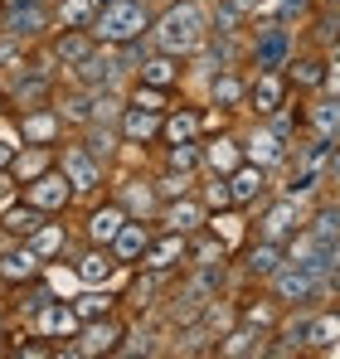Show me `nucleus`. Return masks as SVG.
I'll list each match as a JSON object with an SVG mask.
<instances>
[{"label": "nucleus", "instance_id": "f257e3e1", "mask_svg": "<svg viewBox=\"0 0 340 359\" xmlns=\"http://www.w3.org/2000/svg\"><path fill=\"white\" fill-rule=\"evenodd\" d=\"M146 39H151V49H161V54L190 59V54L209 39V15H204L200 0H175V5H166V10L151 20Z\"/></svg>", "mask_w": 340, "mask_h": 359}, {"label": "nucleus", "instance_id": "f03ea898", "mask_svg": "<svg viewBox=\"0 0 340 359\" xmlns=\"http://www.w3.org/2000/svg\"><path fill=\"white\" fill-rule=\"evenodd\" d=\"M146 29H151V10H146V0H103L98 5V20H93V39L98 44H131V39H146Z\"/></svg>", "mask_w": 340, "mask_h": 359}, {"label": "nucleus", "instance_id": "7ed1b4c3", "mask_svg": "<svg viewBox=\"0 0 340 359\" xmlns=\"http://www.w3.org/2000/svg\"><path fill=\"white\" fill-rule=\"evenodd\" d=\"M0 34L15 39L20 49L44 44L54 34V0H15V5H0Z\"/></svg>", "mask_w": 340, "mask_h": 359}, {"label": "nucleus", "instance_id": "20e7f679", "mask_svg": "<svg viewBox=\"0 0 340 359\" xmlns=\"http://www.w3.org/2000/svg\"><path fill=\"white\" fill-rule=\"evenodd\" d=\"M122 335H126V325L117 320V311H112V316L83 320V330H78L73 340H63V345H58V355H68V359H98V355H117Z\"/></svg>", "mask_w": 340, "mask_h": 359}, {"label": "nucleus", "instance_id": "39448f33", "mask_svg": "<svg viewBox=\"0 0 340 359\" xmlns=\"http://www.w3.org/2000/svg\"><path fill=\"white\" fill-rule=\"evenodd\" d=\"M122 73H126L122 54H117L112 44H98V49L78 63V68H68V83H78V88H88V93H107V88L117 93Z\"/></svg>", "mask_w": 340, "mask_h": 359}, {"label": "nucleus", "instance_id": "423d86ee", "mask_svg": "<svg viewBox=\"0 0 340 359\" xmlns=\"http://www.w3.org/2000/svg\"><path fill=\"white\" fill-rule=\"evenodd\" d=\"M54 165L63 170V180L73 184V194H78V199H93V194L107 184V170H103V165L78 146V141H63V146H58V161H54Z\"/></svg>", "mask_w": 340, "mask_h": 359}, {"label": "nucleus", "instance_id": "0eeeda50", "mask_svg": "<svg viewBox=\"0 0 340 359\" xmlns=\"http://www.w3.org/2000/svg\"><path fill=\"white\" fill-rule=\"evenodd\" d=\"M20 199H25V204H34V209H44V214H54V219H63V214L73 209V199H78V194H73V184L63 180V170L54 165V170H44L39 180L20 184Z\"/></svg>", "mask_w": 340, "mask_h": 359}, {"label": "nucleus", "instance_id": "6e6552de", "mask_svg": "<svg viewBox=\"0 0 340 359\" xmlns=\"http://www.w3.org/2000/svg\"><path fill=\"white\" fill-rule=\"evenodd\" d=\"M306 224V209L301 199H287V194H268L263 199V214H258V238H273V243H287L296 229Z\"/></svg>", "mask_w": 340, "mask_h": 359}, {"label": "nucleus", "instance_id": "1a4fd4ad", "mask_svg": "<svg viewBox=\"0 0 340 359\" xmlns=\"http://www.w3.org/2000/svg\"><path fill=\"white\" fill-rule=\"evenodd\" d=\"M49 272V262L30 248V243H15V238H5L0 243V287H25V282H34V277H44Z\"/></svg>", "mask_w": 340, "mask_h": 359}, {"label": "nucleus", "instance_id": "9d476101", "mask_svg": "<svg viewBox=\"0 0 340 359\" xmlns=\"http://www.w3.org/2000/svg\"><path fill=\"white\" fill-rule=\"evenodd\" d=\"M185 248H190V233L156 229L151 243H146V252L136 257V267H141V272H156V277H170V272H180V267H185Z\"/></svg>", "mask_w": 340, "mask_h": 359}, {"label": "nucleus", "instance_id": "9b49d317", "mask_svg": "<svg viewBox=\"0 0 340 359\" xmlns=\"http://www.w3.org/2000/svg\"><path fill=\"white\" fill-rule=\"evenodd\" d=\"M243 161H253V165H263V170L273 175L277 165H292V141L277 136L268 121H258V126L243 136Z\"/></svg>", "mask_w": 340, "mask_h": 359}, {"label": "nucleus", "instance_id": "f8f14e48", "mask_svg": "<svg viewBox=\"0 0 340 359\" xmlns=\"http://www.w3.org/2000/svg\"><path fill=\"white\" fill-rule=\"evenodd\" d=\"M287 97H292L287 73H282V68H263V73L248 78V97H243V107L258 112V117H273L277 107H287Z\"/></svg>", "mask_w": 340, "mask_h": 359}, {"label": "nucleus", "instance_id": "ddd939ff", "mask_svg": "<svg viewBox=\"0 0 340 359\" xmlns=\"http://www.w3.org/2000/svg\"><path fill=\"white\" fill-rule=\"evenodd\" d=\"M15 117V131H20V146H58L63 141V117H58L54 107L44 102V107H25V112H10Z\"/></svg>", "mask_w": 340, "mask_h": 359}, {"label": "nucleus", "instance_id": "4468645a", "mask_svg": "<svg viewBox=\"0 0 340 359\" xmlns=\"http://www.w3.org/2000/svg\"><path fill=\"white\" fill-rule=\"evenodd\" d=\"M268 292H273L277 306H311V301H321V282H316L311 272H301V267L282 262V267L268 277Z\"/></svg>", "mask_w": 340, "mask_h": 359}, {"label": "nucleus", "instance_id": "2eb2a0df", "mask_svg": "<svg viewBox=\"0 0 340 359\" xmlns=\"http://www.w3.org/2000/svg\"><path fill=\"white\" fill-rule=\"evenodd\" d=\"M117 272H126V267L112 257V248L88 243V248H78V252H73V277H78L83 287H112Z\"/></svg>", "mask_w": 340, "mask_h": 359}, {"label": "nucleus", "instance_id": "dca6fc26", "mask_svg": "<svg viewBox=\"0 0 340 359\" xmlns=\"http://www.w3.org/2000/svg\"><path fill=\"white\" fill-rule=\"evenodd\" d=\"M78 330H83V320H78V311L63 297L49 301L39 316H30V335H39V340H58V345H63V340H73Z\"/></svg>", "mask_w": 340, "mask_h": 359}, {"label": "nucleus", "instance_id": "f3484780", "mask_svg": "<svg viewBox=\"0 0 340 359\" xmlns=\"http://www.w3.org/2000/svg\"><path fill=\"white\" fill-rule=\"evenodd\" d=\"M156 224L170 229V233H200V229L209 224V209H204L200 194H180V199H166V204H161Z\"/></svg>", "mask_w": 340, "mask_h": 359}, {"label": "nucleus", "instance_id": "a211bd4d", "mask_svg": "<svg viewBox=\"0 0 340 359\" xmlns=\"http://www.w3.org/2000/svg\"><path fill=\"white\" fill-rule=\"evenodd\" d=\"M248 59H253L258 73L263 68H282L292 59V34H287L282 25H258L253 29V44H248Z\"/></svg>", "mask_w": 340, "mask_h": 359}, {"label": "nucleus", "instance_id": "6ab92c4d", "mask_svg": "<svg viewBox=\"0 0 340 359\" xmlns=\"http://www.w3.org/2000/svg\"><path fill=\"white\" fill-rule=\"evenodd\" d=\"M161 117H166V112H146V107H136V102H122V112H117L122 146H156V141H161Z\"/></svg>", "mask_w": 340, "mask_h": 359}, {"label": "nucleus", "instance_id": "aec40b11", "mask_svg": "<svg viewBox=\"0 0 340 359\" xmlns=\"http://www.w3.org/2000/svg\"><path fill=\"white\" fill-rule=\"evenodd\" d=\"M78 146H83L103 170H112L117 156H122V131H117V121H88V126H78Z\"/></svg>", "mask_w": 340, "mask_h": 359}, {"label": "nucleus", "instance_id": "412c9836", "mask_svg": "<svg viewBox=\"0 0 340 359\" xmlns=\"http://www.w3.org/2000/svg\"><path fill=\"white\" fill-rule=\"evenodd\" d=\"M224 180H228V199H233V209H253V204H263V199H268V170H263V165H253V161L233 165Z\"/></svg>", "mask_w": 340, "mask_h": 359}, {"label": "nucleus", "instance_id": "4be33fe9", "mask_svg": "<svg viewBox=\"0 0 340 359\" xmlns=\"http://www.w3.org/2000/svg\"><path fill=\"white\" fill-rule=\"evenodd\" d=\"M112 199L122 204V209H126V219H146V224H151V219L161 214L156 184H151L146 175H126L122 184H117V194H112Z\"/></svg>", "mask_w": 340, "mask_h": 359}, {"label": "nucleus", "instance_id": "5701e85b", "mask_svg": "<svg viewBox=\"0 0 340 359\" xmlns=\"http://www.w3.org/2000/svg\"><path fill=\"white\" fill-rule=\"evenodd\" d=\"M282 262H287V252H282V243H273V238H253L238 252V272H243L248 282H268Z\"/></svg>", "mask_w": 340, "mask_h": 359}, {"label": "nucleus", "instance_id": "b1692460", "mask_svg": "<svg viewBox=\"0 0 340 359\" xmlns=\"http://www.w3.org/2000/svg\"><path fill=\"white\" fill-rule=\"evenodd\" d=\"M214 355L219 359H263L268 355V335L253 330V325H243V320H233L224 335L214 340Z\"/></svg>", "mask_w": 340, "mask_h": 359}, {"label": "nucleus", "instance_id": "393cba45", "mask_svg": "<svg viewBox=\"0 0 340 359\" xmlns=\"http://www.w3.org/2000/svg\"><path fill=\"white\" fill-rule=\"evenodd\" d=\"M49 107L63 117V126H88V121H98V102H93V93H88V88H78V83L54 88Z\"/></svg>", "mask_w": 340, "mask_h": 359}, {"label": "nucleus", "instance_id": "a878e982", "mask_svg": "<svg viewBox=\"0 0 340 359\" xmlns=\"http://www.w3.org/2000/svg\"><path fill=\"white\" fill-rule=\"evenodd\" d=\"M93 49H98L93 29H54V34H49V54H54L58 68H78Z\"/></svg>", "mask_w": 340, "mask_h": 359}, {"label": "nucleus", "instance_id": "bb28decb", "mask_svg": "<svg viewBox=\"0 0 340 359\" xmlns=\"http://www.w3.org/2000/svg\"><path fill=\"white\" fill-rule=\"evenodd\" d=\"M126 224V209L117 204V199H103L98 209H88V219H83V243H98V248H107L117 238V229Z\"/></svg>", "mask_w": 340, "mask_h": 359}, {"label": "nucleus", "instance_id": "cd10ccee", "mask_svg": "<svg viewBox=\"0 0 340 359\" xmlns=\"http://www.w3.org/2000/svg\"><path fill=\"white\" fill-rule=\"evenodd\" d=\"M301 126L321 141H340V93H321L306 112H301Z\"/></svg>", "mask_w": 340, "mask_h": 359}, {"label": "nucleus", "instance_id": "c85d7f7f", "mask_svg": "<svg viewBox=\"0 0 340 359\" xmlns=\"http://www.w3.org/2000/svg\"><path fill=\"white\" fill-rule=\"evenodd\" d=\"M233 165H243V141H238V136L200 141V170H209V175H228Z\"/></svg>", "mask_w": 340, "mask_h": 359}, {"label": "nucleus", "instance_id": "c756f323", "mask_svg": "<svg viewBox=\"0 0 340 359\" xmlns=\"http://www.w3.org/2000/svg\"><path fill=\"white\" fill-rule=\"evenodd\" d=\"M54 161H58V146H15L10 175H15V184H30V180H39L44 170H54Z\"/></svg>", "mask_w": 340, "mask_h": 359}, {"label": "nucleus", "instance_id": "7c9ffc66", "mask_svg": "<svg viewBox=\"0 0 340 359\" xmlns=\"http://www.w3.org/2000/svg\"><path fill=\"white\" fill-rule=\"evenodd\" d=\"M180 63H185V59H175V54H161V49H151V54L136 63L131 73H136V83H151V88H170V93H175L180 73H185Z\"/></svg>", "mask_w": 340, "mask_h": 359}, {"label": "nucleus", "instance_id": "2f4dec72", "mask_svg": "<svg viewBox=\"0 0 340 359\" xmlns=\"http://www.w3.org/2000/svg\"><path fill=\"white\" fill-rule=\"evenodd\" d=\"M151 233H156V229H146V219H126V224L117 229V238L107 243V248H112V257L122 262V267H136V257L146 252Z\"/></svg>", "mask_w": 340, "mask_h": 359}, {"label": "nucleus", "instance_id": "473e14b6", "mask_svg": "<svg viewBox=\"0 0 340 359\" xmlns=\"http://www.w3.org/2000/svg\"><path fill=\"white\" fill-rule=\"evenodd\" d=\"M44 219H54V214H44V209H34V204H25V199H15L10 209H0V233L15 243H25Z\"/></svg>", "mask_w": 340, "mask_h": 359}, {"label": "nucleus", "instance_id": "72a5a7b5", "mask_svg": "<svg viewBox=\"0 0 340 359\" xmlns=\"http://www.w3.org/2000/svg\"><path fill=\"white\" fill-rule=\"evenodd\" d=\"M326 54H296V59H287L282 63V73H287V83L292 88H306V93H321L326 88Z\"/></svg>", "mask_w": 340, "mask_h": 359}, {"label": "nucleus", "instance_id": "f704fd0d", "mask_svg": "<svg viewBox=\"0 0 340 359\" xmlns=\"http://www.w3.org/2000/svg\"><path fill=\"white\" fill-rule=\"evenodd\" d=\"M243 97H248V83H243L233 68H219V73H209V107L238 112V107H243Z\"/></svg>", "mask_w": 340, "mask_h": 359}, {"label": "nucleus", "instance_id": "c9c22d12", "mask_svg": "<svg viewBox=\"0 0 340 359\" xmlns=\"http://www.w3.org/2000/svg\"><path fill=\"white\" fill-rule=\"evenodd\" d=\"M25 243H30L44 262H54V257H63V252H73V233H68L58 219H44V224H39V229H34Z\"/></svg>", "mask_w": 340, "mask_h": 359}, {"label": "nucleus", "instance_id": "e433bc0d", "mask_svg": "<svg viewBox=\"0 0 340 359\" xmlns=\"http://www.w3.org/2000/svg\"><path fill=\"white\" fill-rule=\"evenodd\" d=\"M233 320H243V325H253V330H263V335H273L277 330V320H282V306L273 297H253V301H238V311H233Z\"/></svg>", "mask_w": 340, "mask_h": 359}, {"label": "nucleus", "instance_id": "4c0bfd02", "mask_svg": "<svg viewBox=\"0 0 340 359\" xmlns=\"http://www.w3.org/2000/svg\"><path fill=\"white\" fill-rule=\"evenodd\" d=\"M336 345H340V316H336V311H311L306 350H311V355H331Z\"/></svg>", "mask_w": 340, "mask_h": 359}, {"label": "nucleus", "instance_id": "58836bf2", "mask_svg": "<svg viewBox=\"0 0 340 359\" xmlns=\"http://www.w3.org/2000/svg\"><path fill=\"white\" fill-rule=\"evenodd\" d=\"M204 131H200V107H170L166 117H161V146L170 141H200Z\"/></svg>", "mask_w": 340, "mask_h": 359}, {"label": "nucleus", "instance_id": "ea45409f", "mask_svg": "<svg viewBox=\"0 0 340 359\" xmlns=\"http://www.w3.org/2000/svg\"><path fill=\"white\" fill-rule=\"evenodd\" d=\"M301 229L321 243V248H340V204H316Z\"/></svg>", "mask_w": 340, "mask_h": 359}, {"label": "nucleus", "instance_id": "a19ab883", "mask_svg": "<svg viewBox=\"0 0 340 359\" xmlns=\"http://www.w3.org/2000/svg\"><path fill=\"white\" fill-rule=\"evenodd\" d=\"M103 0H54V29H93Z\"/></svg>", "mask_w": 340, "mask_h": 359}, {"label": "nucleus", "instance_id": "79ce46f5", "mask_svg": "<svg viewBox=\"0 0 340 359\" xmlns=\"http://www.w3.org/2000/svg\"><path fill=\"white\" fill-rule=\"evenodd\" d=\"M15 311H20V316H25V320H30V316H39V311H44V306H49V301H58V292H54V282H49V277H34V282H25V287H15Z\"/></svg>", "mask_w": 340, "mask_h": 359}, {"label": "nucleus", "instance_id": "37998d69", "mask_svg": "<svg viewBox=\"0 0 340 359\" xmlns=\"http://www.w3.org/2000/svg\"><path fill=\"white\" fill-rule=\"evenodd\" d=\"M68 306L78 311V320H98V316H112L117 311V297H112V287H83Z\"/></svg>", "mask_w": 340, "mask_h": 359}, {"label": "nucleus", "instance_id": "c03bdc74", "mask_svg": "<svg viewBox=\"0 0 340 359\" xmlns=\"http://www.w3.org/2000/svg\"><path fill=\"white\" fill-rule=\"evenodd\" d=\"M166 170L200 175V141H170L166 146Z\"/></svg>", "mask_w": 340, "mask_h": 359}, {"label": "nucleus", "instance_id": "a18cd8bd", "mask_svg": "<svg viewBox=\"0 0 340 359\" xmlns=\"http://www.w3.org/2000/svg\"><path fill=\"white\" fill-rule=\"evenodd\" d=\"M126 102H136V107H146V112H170V107H175V102H170V88H151V83H131Z\"/></svg>", "mask_w": 340, "mask_h": 359}, {"label": "nucleus", "instance_id": "49530a36", "mask_svg": "<svg viewBox=\"0 0 340 359\" xmlns=\"http://www.w3.org/2000/svg\"><path fill=\"white\" fill-rule=\"evenodd\" d=\"M151 184H156V199L161 204L166 199H180V194H195V175H185V170H161Z\"/></svg>", "mask_w": 340, "mask_h": 359}, {"label": "nucleus", "instance_id": "de8ad7c7", "mask_svg": "<svg viewBox=\"0 0 340 359\" xmlns=\"http://www.w3.org/2000/svg\"><path fill=\"white\" fill-rule=\"evenodd\" d=\"M117 355L131 359V355H161V345H156V335L151 330H126L122 335V345H117Z\"/></svg>", "mask_w": 340, "mask_h": 359}, {"label": "nucleus", "instance_id": "09e8293b", "mask_svg": "<svg viewBox=\"0 0 340 359\" xmlns=\"http://www.w3.org/2000/svg\"><path fill=\"white\" fill-rule=\"evenodd\" d=\"M200 199H204V209H233V199H228V180L224 175H204V189H200Z\"/></svg>", "mask_w": 340, "mask_h": 359}, {"label": "nucleus", "instance_id": "8fccbe9b", "mask_svg": "<svg viewBox=\"0 0 340 359\" xmlns=\"http://www.w3.org/2000/svg\"><path fill=\"white\" fill-rule=\"evenodd\" d=\"M238 25H243V15H238L228 0H219L214 15H209V34H238Z\"/></svg>", "mask_w": 340, "mask_h": 359}, {"label": "nucleus", "instance_id": "3c124183", "mask_svg": "<svg viewBox=\"0 0 340 359\" xmlns=\"http://www.w3.org/2000/svg\"><path fill=\"white\" fill-rule=\"evenodd\" d=\"M316 34H321L326 49H336V44H340V5H331L326 15H316Z\"/></svg>", "mask_w": 340, "mask_h": 359}, {"label": "nucleus", "instance_id": "603ef678", "mask_svg": "<svg viewBox=\"0 0 340 359\" xmlns=\"http://www.w3.org/2000/svg\"><path fill=\"white\" fill-rule=\"evenodd\" d=\"M321 170H326V184H340V141H331V151H326Z\"/></svg>", "mask_w": 340, "mask_h": 359}, {"label": "nucleus", "instance_id": "864d4df0", "mask_svg": "<svg viewBox=\"0 0 340 359\" xmlns=\"http://www.w3.org/2000/svg\"><path fill=\"white\" fill-rule=\"evenodd\" d=\"M20 199V184H15V175L10 170H0V209H10Z\"/></svg>", "mask_w": 340, "mask_h": 359}, {"label": "nucleus", "instance_id": "5fc2aeb1", "mask_svg": "<svg viewBox=\"0 0 340 359\" xmlns=\"http://www.w3.org/2000/svg\"><path fill=\"white\" fill-rule=\"evenodd\" d=\"M311 10V0H282V20H296V15H306Z\"/></svg>", "mask_w": 340, "mask_h": 359}, {"label": "nucleus", "instance_id": "6e6d98bb", "mask_svg": "<svg viewBox=\"0 0 340 359\" xmlns=\"http://www.w3.org/2000/svg\"><path fill=\"white\" fill-rule=\"evenodd\" d=\"M10 156H15V141L0 136V170H10Z\"/></svg>", "mask_w": 340, "mask_h": 359}, {"label": "nucleus", "instance_id": "4d7b16f0", "mask_svg": "<svg viewBox=\"0 0 340 359\" xmlns=\"http://www.w3.org/2000/svg\"><path fill=\"white\" fill-rule=\"evenodd\" d=\"M0 340H10V335H5V311H0ZM0 350H5V345H0Z\"/></svg>", "mask_w": 340, "mask_h": 359}, {"label": "nucleus", "instance_id": "13d9d810", "mask_svg": "<svg viewBox=\"0 0 340 359\" xmlns=\"http://www.w3.org/2000/svg\"><path fill=\"white\" fill-rule=\"evenodd\" d=\"M0 117H5V93H0Z\"/></svg>", "mask_w": 340, "mask_h": 359}, {"label": "nucleus", "instance_id": "bf43d9fd", "mask_svg": "<svg viewBox=\"0 0 340 359\" xmlns=\"http://www.w3.org/2000/svg\"><path fill=\"white\" fill-rule=\"evenodd\" d=\"M0 5H15V0H0Z\"/></svg>", "mask_w": 340, "mask_h": 359}, {"label": "nucleus", "instance_id": "052dcab7", "mask_svg": "<svg viewBox=\"0 0 340 359\" xmlns=\"http://www.w3.org/2000/svg\"><path fill=\"white\" fill-rule=\"evenodd\" d=\"M331 5H340V0H331Z\"/></svg>", "mask_w": 340, "mask_h": 359}, {"label": "nucleus", "instance_id": "680f3d73", "mask_svg": "<svg viewBox=\"0 0 340 359\" xmlns=\"http://www.w3.org/2000/svg\"><path fill=\"white\" fill-rule=\"evenodd\" d=\"M0 243H5V233H0Z\"/></svg>", "mask_w": 340, "mask_h": 359}]
</instances>
